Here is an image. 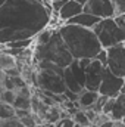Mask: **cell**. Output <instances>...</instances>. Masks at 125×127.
<instances>
[{"label": "cell", "instance_id": "obj_30", "mask_svg": "<svg viewBox=\"0 0 125 127\" xmlns=\"http://www.w3.org/2000/svg\"><path fill=\"white\" fill-rule=\"evenodd\" d=\"M97 127H113V120L112 118H107L106 121H103L102 124H99Z\"/></svg>", "mask_w": 125, "mask_h": 127}, {"label": "cell", "instance_id": "obj_31", "mask_svg": "<svg viewBox=\"0 0 125 127\" xmlns=\"http://www.w3.org/2000/svg\"><path fill=\"white\" fill-rule=\"evenodd\" d=\"M75 1H77V3H80V4H83V6L87 3V0H75Z\"/></svg>", "mask_w": 125, "mask_h": 127}, {"label": "cell", "instance_id": "obj_18", "mask_svg": "<svg viewBox=\"0 0 125 127\" xmlns=\"http://www.w3.org/2000/svg\"><path fill=\"white\" fill-rule=\"evenodd\" d=\"M61 117H62V115H61V109H59L58 105H55V106H50V108L47 109V114H46V117H44V121L55 124Z\"/></svg>", "mask_w": 125, "mask_h": 127}, {"label": "cell", "instance_id": "obj_11", "mask_svg": "<svg viewBox=\"0 0 125 127\" xmlns=\"http://www.w3.org/2000/svg\"><path fill=\"white\" fill-rule=\"evenodd\" d=\"M99 92H93V90H87L84 89L81 93H78V99L75 102L78 109H93L96 100L99 99Z\"/></svg>", "mask_w": 125, "mask_h": 127}, {"label": "cell", "instance_id": "obj_4", "mask_svg": "<svg viewBox=\"0 0 125 127\" xmlns=\"http://www.w3.org/2000/svg\"><path fill=\"white\" fill-rule=\"evenodd\" d=\"M35 87L47 95H63L66 87L63 81V68L49 61L35 62Z\"/></svg>", "mask_w": 125, "mask_h": 127}, {"label": "cell", "instance_id": "obj_35", "mask_svg": "<svg viewBox=\"0 0 125 127\" xmlns=\"http://www.w3.org/2000/svg\"><path fill=\"white\" fill-rule=\"evenodd\" d=\"M49 1H50V0H49Z\"/></svg>", "mask_w": 125, "mask_h": 127}, {"label": "cell", "instance_id": "obj_32", "mask_svg": "<svg viewBox=\"0 0 125 127\" xmlns=\"http://www.w3.org/2000/svg\"><path fill=\"white\" fill-rule=\"evenodd\" d=\"M4 3H6V0H0V6H1V4H4Z\"/></svg>", "mask_w": 125, "mask_h": 127}, {"label": "cell", "instance_id": "obj_3", "mask_svg": "<svg viewBox=\"0 0 125 127\" xmlns=\"http://www.w3.org/2000/svg\"><path fill=\"white\" fill-rule=\"evenodd\" d=\"M32 58L35 62L37 61H49V62L56 64L61 68L69 66V64L74 61V58L71 56L69 50L66 49V46L63 43L58 28L52 31L47 41H44L41 44H35Z\"/></svg>", "mask_w": 125, "mask_h": 127}, {"label": "cell", "instance_id": "obj_5", "mask_svg": "<svg viewBox=\"0 0 125 127\" xmlns=\"http://www.w3.org/2000/svg\"><path fill=\"white\" fill-rule=\"evenodd\" d=\"M91 30L97 35L103 49H109L115 44H119V43L125 41V31L116 25L113 18L100 19Z\"/></svg>", "mask_w": 125, "mask_h": 127}, {"label": "cell", "instance_id": "obj_7", "mask_svg": "<svg viewBox=\"0 0 125 127\" xmlns=\"http://www.w3.org/2000/svg\"><path fill=\"white\" fill-rule=\"evenodd\" d=\"M107 50V68L118 77L125 78V46L124 43L115 44Z\"/></svg>", "mask_w": 125, "mask_h": 127}, {"label": "cell", "instance_id": "obj_1", "mask_svg": "<svg viewBox=\"0 0 125 127\" xmlns=\"http://www.w3.org/2000/svg\"><path fill=\"white\" fill-rule=\"evenodd\" d=\"M47 0H6L0 6V44L35 38L52 21Z\"/></svg>", "mask_w": 125, "mask_h": 127}, {"label": "cell", "instance_id": "obj_23", "mask_svg": "<svg viewBox=\"0 0 125 127\" xmlns=\"http://www.w3.org/2000/svg\"><path fill=\"white\" fill-rule=\"evenodd\" d=\"M13 100H15V92H13V90H6V89H4V90L0 93V102L13 105Z\"/></svg>", "mask_w": 125, "mask_h": 127}, {"label": "cell", "instance_id": "obj_10", "mask_svg": "<svg viewBox=\"0 0 125 127\" xmlns=\"http://www.w3.org/2000/svg\"><path fill=\"white\" fill-rule=\"evenodd\" d=\"M83 10H84V6L83 4L77 3L75 0H68L62 7H61V10L58 12V15H59V19H62L63 22H66L68 19L80 15Z\"/></svg>", "mask_w": 125, "mask_h": 127}, {"label": "cell", "instance_id": "obj_29", "mask_svg": "<svg viewBox=\"0 0 125 127\" xmlns=\"http://www.w3.org/2000/svg\"><path fill=\"white\" fill-rule=\"evenodd\" d=\"M7 72H4V71H1L0 69V86H3L4 87V83H6V80H7Z\"/></svg>", "mask_w": 125, "mask_h": 127}, {"label": "cell", "instance_id": "obj_22", "mask_svg": "<svg viewBox=\"0 0 125 127\" xmlns=\"http://www.w3.org/2000/svg\"><path fill=\"white\" fill-rule=\"evenodd\" d=\"M0 127H25L19 118L16 117H12V118H7V120H0Z\"/></svg>", "mask_w": 125, "mask_h": 127}, {"label": "cell", "instance_id": "obj_25", "mask_svg": "<svg viewBox=\"0 0 125 127\" xmlns=\"http://www.w3.org/2000/svg\"><path fill=\"white\" fill-rule=\"evenodd\" d=\"M94 59H96V61H99L103 66H106V65H107V50H106V49H102V50L96 55V58H94Z\"/></svg>", "mask_w": 125, "mask_h": 127}, {"label": "cell", "instance_id": "obj_28", "mask_svg": "<svg viewBox=\"0 0 125 127\" xmlns=\"http://www.w3.org/2000/svg\"><path fill=\"white\" fill-rule=\"evenodd\" d=\"M78 61V65L83 68V69H85L88 65H90V62H91V59H88V58H83V59H77Z\"/></svg>", "mask_w": 125, "mask_h": 127}, {"label": "cell", "instance_id": "obj_27", "mask_svg": "<svg viewBox=\"0 0 125 127\" xmlns=\"http://www.w3.org/2000/svg\"><path fill=\"white\" fill-rule=\"evenodd\" d=\"M113 21L116 22V25H118L119 28H122L125 31V13L124 15H116V16H113Z\"/></svg>", "mask_w": 125, "mask_h": 127}, {"label": "cell", "instance_id": "obj_19", "mask_svg": "<svg viewBox=\"0 0 125 127\" xmlns=\"http://www.w3.org/2000/svg\"><path fill=\"white\" fill-rule=\"evenodd\" d=\"M12 117H15L13 105L0 102V120H7V118H12Z\"/></svg>", "mask_w": 125, "mask_h": 127}, {"label": "cell", "instance_id": "obj_26", "mask_svg": "<svg viewBox=\"0 0 125 127\" xmlns=\"http://www.w3.org/2000/svg\"><path fill=\"white\" fill-rule=\"evenodd\" d=\"M113 100H115V97H107V100H106L104 105L102 106V114H104V115H109V114H110L112 106H113Z\"/></svg>", "mask_w": 125, "mask_h": 127}, {"label": "cell", "instance_id": "obj_17", "mask_svg": "<svg viewBox=\"0 0 125 127\" xmlns=\"http://www.w3.org/2000/svg\"><path fill=\"white\" fill-rule=\"evenodd\" d=\"M13 108H15V109H31V97L15 95Z\"/></svg>", "mask_w": 125, "mask_h": 127}, {"label": "cell", "instance_id": "obj_13", "mask_svg": "<svg viewBox=\"0 0 125 127\" xmlns=\"http://www.w3.org/2000/svg\"><path fill=\"white\" fill-rule=\"evenodd\" d=\"M109 117L113 121H124V118H125V93H119L115 97L113 106H112V111H110Z\"/></svg>", "mask_w": 125, "mask_h": 127}, {"label": "cell", "instance_id": "obj_24", "mask_svg": "<svg viewBox=\"0 0 125 127\" xmlns=\"http://www.w3.org/2000/svg\"><path fill=\"white\" fill-rule=\"evenodd\" d=\"M113 10H115V16L116 15H124L125 13V0H110Z\"/></svg>", "mask_w": 125, "mask_h": 127}, {"label": "cell", "instance_id": "obj_6", "mask_svg": "<svg viewBox=\"0 0 125 127\" xmlns=\"http://www.w3.org/2000/svg\"><path fill=\"white\" fill-rule=\"evenodd\" d=\"M125 83L124 77H118L115 75L107 66L103 68V75H102V81L99 86V95L107 96V97H116L121 93L122 86Z\"/></svg>", "mask_w": 125, "mask_h": 127}, {"label": "cell", "instance_id": "obj_8", "mask_svg": "<svg viewBox=\"0 0 125 127\" xmlns=\"http://www.w3.org/2000/svg\"><path fill=\"white\" fill-rule=\"evenodd\" d=\"M84 12L91 13L100 19L115 16V10L110 0H87V3L84 4Z\"/></svg>", "mask_w": 125, "mask_h": 127}, {"label": "cell", "instance_id": "obj_20", "mask_svg": "<svg viewBox=\"0 0 125 127\" xmlns=\"http://www.w3.org/2000/svg\"><path fill=\"white\" fill-rule=\"evenodd\" d=\"M34 43V38H30V40H18V41H12L9 44H6V47L9 49H21V50H25L28 49Z\"/></svg>", "mask_w": 125, "mask_h": 127}, {"label": "cell", "instance_id": "obj_12", "mask_svg": "<svg viewBox=\"0 0 125 127\" xmlns=\"http://www.w3.org/2000/svg\"><path fill=\"white\" fill-rule=\"evenodd\" d=\"M100 21V18L94 16L91 13H87V12H81L80 15L68 19L65 24H72V25H80V27H84V28H93L94 25Z\"/></svg>", "mask_w": 125, "mask_h": 127}, {"label": "cell", "instance_id": "obj_33", "mask_svg": "<svg viewBox=\"0 0 125 127\" xmlns=\"http://www.w3.org/2000/svg\"><path fill=\"white\" fill-rule=\"evenodd\" d=\"M124 124H125V118H124Z\"/></svg>", "mask_w": 125, "mask_h": 127}, {"label": "cell", "instance_id": "obj_15", "mask_svg": "<svg viewBox=\"0 0 125 127\" xmlns=\"http://www.w3.org/2000/svg\"><path fill=\"white\" fill-rule=\"evenodd\" d=\"M63 81H65L66 90H71V92H74V93H81V92L84 90V87L75 80V77L72 75V72H71V69H69L68 66L63 68Z\"/></svg>", "mask_w": 125, "mask_h": 127}, {"label": "cell", "instance_id": "obj_16", "mask_svg": "<svg viewBox=\"0 0 125 127\" xmlns=\"http://www.w3.org/2000/svg\"><path fill=\"white\" fill-rule=\"evenodd\" d=\"M72 118H74V121H75V124L80 127H91V121H90V118L87 117V114H85V111L84 109H75L74 111V114H72Z\"/></svg>", "mask_w": 125, "mask_h": 127}, {"label": "cell", "instance_id": "obj_14", "mask_svg": "<svg viewBox=\"0 0 125 127\" xmlns=\"http://www.w3.org/2000/svg\"><path fill=\"white\" fill-rule=\"evenodd\" d=\"M16 66H18V58L10 55L6 49L4 50L0 49V69L4 72H9L10 69H15Z\"/></svg>", "mask_w": 125, "mask_h": 127}, {"label": "cell", "instance_id": "obj_21", "mask_svg": "<svg viewBox=\"0 0 125 127\" xmlns=\"http://www.w3.org/2000/svg\"><path fill=\"white\" fill-rule=\"evenodd\" d=\"M55 127H75V121H74V118L72 117H69V115H65V117H61L55 124Z\"/></svg>", "mask_w": 125, "mask_h": 127}, {"label": "cell", "instance_id": "obj_34", "mask_svg": "<svg viewBox=\"0 0 125 127\" xmlns=\"http://www.w3.org/2000/svg\"><path fill=\"white\" fill-rule=\"evenodd\" d=\"M75 127H80V126H75Z\"/></svg>", "mask_w": 125, "mask_h": 127}, {"label": "cell", "instance_id": "obj_2", "mask_svg": "<svg viewBox=\"0 0 125 127\" xmlns=\"http://www.w3.org/2000/svg\"><path fill=\"white\" fill-rule=\"evenodd\" d=\"M58 30L66 49L69 50L74 59H83V58L94 59L96 55L103 49L97 35L94 34L91 28L63 24Z\"/></svg>", "mask_w": 125, "mask_h": 127}, {"label": "cell", "instance_id": "obj_9", "mask_svg": "<svg viewBox=\"0 0 125 127\" xmlns=\"http://www.w3.org/2000/svg\"><path fill=\"white\" fill-rule=\"evenodd\" d=\"M103 65L96 61L91 59L90 65L84 69L85 72V83H84V89L87 90H93L97 92L99 90V86H100V81H102V75H103Z\"/></svg>", "mask_w": 125, "mask_h": 127}]
</instances>
